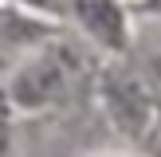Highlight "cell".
Masks as SVG:
<instances>
[{
	"label": "cell",
	"instance_id": "obj_1",
	"mask_svg": "<svg viewBox=\"0 0 161 157\" xmlns=\"http://www.w3.org/2000/svg\"><path fill=\"white\" fill-rule=\"evenodd\" d=\"M59 86H63V63L43 59V63H36V67H28L20 75V83H16V98L28 102V106H36V102H47Z\"/></svg>",
	"mask_w": 161,
	"mask_h": 157
},
{
	"label": "cell",
	"instance_id": "obj_2",
	"mask_svg": "<svg viewBox=\"0 0 161 157\" xmlns=\"http://www.w3.org/2000/svg\"><path fill=\"white\" fill-rule=\"evenodd\" d=\"M79 16L102 43H122V12L114 0H79Z\"/></svg>",
	"mask_w": 161,
	"mask_h": 157
},
{
	"label": "cell",
	"instance_id": "obj_3",
	"mask_svg": "<svg viewBox=\"0 0 161 157\" xmlns=\"http://www.w3.org/2000/svg\"><path fill=\"white\" fill-rule=\"evenodd\" d=\"M110 102H114V114L122 118V126H126L130 133H138L142 126H146V118H149V102L142 98L138 86L118 83V86H114V94H110Z\"/></svg>",
	"mask_w": 161,
	"mask_h": 157
},
{
	"label": "cell",
	"instance_id": "obj_4",
	"mask_svg": "<svg viewBox=\"0 0 161 157\" xmlns=\"http://www.w3.org/2000/svg\"><path fill=\"white\" fill-rule=\"evenodd\" d=\"M4 149H8V130L0 126V153H4Z\"/></svg>",
	"mask_w": 161,
	"mask_h": 157
}]
</instances>
